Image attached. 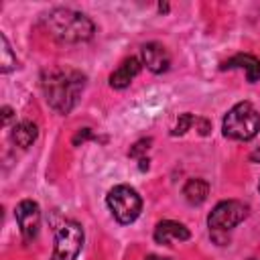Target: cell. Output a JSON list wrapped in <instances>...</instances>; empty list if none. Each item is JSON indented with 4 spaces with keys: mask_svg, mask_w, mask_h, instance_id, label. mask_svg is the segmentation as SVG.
<instances>
[{
    "mask_svg": "<svg viewBox=\"0 0 260 260\" xmlns=\"http://www.w3.org/2000/svg\"><path fill=\"white\" fill-rule=\"evenodd\" d=\"M142 63L152 71V73H165L171 67V55L160 43H146L142 49Z\"/></svg>",
    "mask_w": 260,
    "mask_h": 260,
    "instance_id": "ba28073f",
    "label": "cell"
},
{
    "mask_svg": "<svg viewBox=\"0 0 260 260\" xmlns=\"http://www.w3.org/2000/svg\"><path fill=\"white\" fill-rule=\"evenodd\" d=\"M0 45H2V49H0V53H2L0 55V71L2 73H8L10 69L16 67V55L12 53L6 35H0Z\"/></svg>",
    "mask_w": 260,
    "mask_h": 260,
    "instance_id": "9a60e30c",
    "label": "cell"
},
{
    "mask_svg": "<svg viewBox=\"0 0 260 260\" xmlns=\"http://www.w3.org/2000/svg\"><path fill=\"white\" fill-rule=\"evenodd\" d=\"M150 142H152L150 138H142V140H138V142L130 148V152H128V154H130V156H134V158H136V156H140L142 152H146V150H148Z\"/></svg>",
    "mask_w": 260,
    "mask_h": 260,
    "instance_id": "2e32d148",
    "label": "cell"
},
{
    "mask_svg": "<svg viewBox=\"0 0 260 260\" xmlns=\"http://www.w3.org/2000/svg\"><path fill=\"white\" fill-rule=\"evenodd\" d=\"M252 260H256V258H252Z\"/></svg>",
    "mask_w": 260,
    "mask_h": 260,
    "instance_id": "44dd1931",
    "label": "cell"
},
{
    "mask_svg": "<svg viewBox=\"0 0 260 260\" xmlns=\"http://www.w3.org/2000/svg\"><path fill=\"white\" fill-rule=\"evenodd\" d=\"M106 203L112 211V215L116 217V221L120 223H132L142 209V199L136 193V189L128 187V185H116L108 191Z\"/></svg>",
    "mask_w": 260,
    "mask_h": 260,
    "instance_id": "277c9868",
    "label": "cell"
},
{
    "mask_svg": "<svg viewBox=\"0 0 260 260\" xmlns=\"http://www.w3.org/2000/svg\"><path fill=\"white\" fill-rule=\"evenodd\" d=\"M246 217H248V205L238 199H228V201H219L213 207V211L207 217V225L211 232H228L238 223H242Z\"/></svg>",
    "mask_w": 260,
    "mask_h": 260,
    "instance_id": "5b68a950",
    "label": "cell"
},
{
    "mask_svg": "<svg viewBox=\"0 0 260 260\" xmlns=\"http://www.w3.org/2000/svg\"><path fill=\"white\" fill-rule=\"evenodd\" d=\"M146 260H169V258H158V256H148Z\"/></svg>",
    "mask_w": 260,
    "mask_h": 260,
    "instance_id": "ffe728a7",
    "label": "cell"
},
{
    "mask_svg": "<svg viewBox=\"0 0 260 260\" xmlns=\"http://www.w3.org/2000/svg\"><path fill=\"white\" fill-rule=\"evenodd\" d=\"M16 223L20 228V234H22V240L24 244H30L37 234H39V225H41V209H39V203L32 201V199H24L16 205Z\"/></svg>",
    "mask_w": 260,
    "mask_h": 260,
    "instance_id": "52a82bcc",
    "label": "cell"
},
{
    "mask_svg": "<svg viewBox=\"0 0 260 260\" xmlns=\"http://www.w3.org/2000/svg\"><path fill=\"white\" fill-rule=\"evenodd\" d=\"M236 67L246 69V75H248L250 83L260 79V59L258 57L248 55V53H240V55H234L232 59L221 63V69H236Z\"/></svg>",
    "mask_w": 260,
    "mask_h": 260,
    "instance_id": "8fae6325",
    "label": "cell"
},
{
    "mask_svg": "<svg viewBox=\"0 0 260 260\" xmlns=\"http://www.w3.org/2000/svg\"><path fill=\"white\" fill-rule=\"evenodd\" d=\"M183 195L191 205H199L209 195V183L203 179H189L183 187Z\"/></svg>",
    "mask_w": 260,
    "mask_h": 260,
    "instance_id": "5bb4252c",
    "label": "cell"
},
{
    "mask_svg": "<svg viewBox=\"0 0 260 260\" xmlns=\"http://www.w3.org/2000/svg\"><path fill=\"white\" fill-rule=\"evenodd\" d=\"M258 189H260V185H258Z\"/></svg>",
    "mask_w": 260,
    "mask_h": 260,
    "instance_id": "7402d4cb",
    "label": "cell"
},
{
    "mask_svg": "<svg viewBox=\"0 0 260 260\" xmlns=\"http://www.w3.org/2000/svg\"><path fill=\"white\" fill-rule=\"evenodd\" d=\"M189 236H191L189 230L183 223L173 221V219H162L154 228L156 244H165V246H169L171 242H185V240H189Z\"/></svg>",
    "mask_w": 260,
    "mask_h": 260,
    "instance_id": "9c48e42d",
    "label": "cell"
},
{
    "mask_svg": "<svg viewBox=\"0 0 260 260\" xmlns=\"http://www.w3.org/2000/svg\"><path fill=\"white\" fill-rule=\"evenodd\" d=\"M87 138H93V134H91V128H83V130H79V132L75 134V138H73V144L77 146L79 142H85Z\"/></svg>",
    "mask_w": 260,
    "mask_h": 260,
    "instance_id": "e0dca14e",
    "label": "cell"
},
{
    "mask_svg": "<svg viewBox=\"0 0 260 260\" xmlns=\"http://www.w3.org/2000/svg\"><path fill=\"white\" fill-rule=\"evenodd\" d=\"M140 61L136 59V57H128V59H124L120 65H118V69L110 75V85L114 87V89H124V87H128L130 85V81L140 73Z\"/></svg>",
    "mask_w": 260,
    "mask_h": 260,
    "instance_id": "30bf717a",
    "label": "cell"
},
{
    "mask_svg": "<svg viewBox=\"0 0 260 260\" xmlns=\"http://www.w3.org/2000/svg\"><path fill=\"white\" fill-rule=\"evenodd\" d=\"M83 246V230L77 221H65L55 234V250L51 260H75Z\"/></svg>",
    "mask_w": 260,
    "mask_h": 260,
    "instance_id": "8992f818",
    "label": "cell"
},
{
    "mask_svg": "<svg viewBox=\"0 0 260 260\" xmlns=\"http://www.w3.org/2000/svg\"><path fill=\"white\" fill-rule=\"evenodd\" d=\"M10 118H12V110H10L8 106H4V108H2V122H4V126L10 122Z\"/></svg>",
    "mask_w": 260,
    "mask_h": 260,
    "instance_id": "ac0fdd59",
    "label": "cell"
},
{
    "mask_svg": "<svg viewBox=\"0 0 260 260\" xmlns=\"http://www.w3.org/2000/svg\"><path fill=\"white\" fill-rule=\"evenodd\" d=\"M221 130L225 138L252 140L260 130V114L250 102H240L225 114Z\"/></svg>",
    "mask_w": 260,
    "mask_h": 260,
    "instance_id": "3957f363",
    "label": "cell"
},
{
    "mask_svg": "<svg viewBox=\"0 0 260 260\" xmlns=\"http://www.w3.org/2000/svg\"><path fill=\"white\" fill-rule=\"evenodd\" d=\"M37 136H39V128H37V124L30 122V120L18 122V124L12 128V132H10L12 142H14L16 146H20V148H28V146L37 140Z\"/></svg>",
    "mask_w": 260,
    "mask_h": 260,
    "instance_id": "7c38bea8",
    "label": "cell"
},
{
    "mask_svg": "<svg viewBox=\"0 0 260 260\" xmlns=\"http://www.w3.org/2000/svg\"><path fill=\"white\" fill-rule=\"evenodd\" d=\"M191 126H199V134L201 136H207L209 134V130H211V124L205 120V118H197V116H193V114H181L179 116V120H177V126L173 128V136H181V134H185Z\"/></svg>",
    "mask_w": 260,
    "mask_h": 260,
    "instance_id": "4fadbf2b",
    "label": "cell"
},
{
    "mask_svg": "<svg viewBox=\"0 0 260 260\" xmlns=\"http://www.w3.org/2000/svg\"><path fill=\"white\" fill-rule=\"evenodd\" d=\"M45 26L51 37H55L61 43H81L91 39L93 35V22L77 10L71 8H55L45 16Z\"/></svg>",
    "mask_w": 260,
    "mask_h": 260,
    "instance_id": "7a4b0ae2",
    "label": "cell"
},
{
    "mask_svg": "<svg viewBox=\"0 0 260 260\" xmlns=\"http://www.w3.org/2000/svg\"><path fill=\"white\" fill-rule=\"evenodd\" d=\"M250 160H252V162H256V160H260V148H258V150H254V152L250 154Z\"/></svg>",
    "mask_w": 260,
    "mask_h": 260,
    "instance_id": "d6986e66",
    "label": "cell"
},
{
    "mask_svg": "<svg viewBox=\"0 0 260 260\" xmlns=\"http://www.w3.org/2000/svg\"><path fill=\"white\" fill-rule=\"evenodd\" d=\"M85 75L77 69L53 67L45 69L41 75V87L47 104L59 114H69L77 104L79 93L83 91Z\"/></svg>",
    "mask_w": 260,
    "mask_h": 260,
    "instance_id": "6da1fadb",
    "label": "cell"
}]
</instances>
